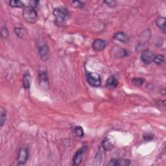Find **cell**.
Listing matches in <instances>:
<instances>
[{"instance_id":"obj_1","label":"cell","mask_w":166,"mask_h":166,"mask_svg":"<svg viewBox=\"0 0 166 166\" xmlns=\"http://www.w3.org/2000/svg\"><path fill=\"white\" fill-rule=\"evenodd\" d=\"M22 15L23 19L29 23H33L37 21V13L34 8L29 5H27L24 7Z\"/></svg>"},{"instance_id":"obj_2","label":"cell","mask_w":166,"mask_h":166,"mask_svg":"<svg viewBox=\"0 0 166 166\" xmlns=\"http://www.w3.org/2000/svg\"><path fill=\"white\" fill-rule=\"evenodd\" d=\"M53 16L55 17V22L58 25H62L67 18V9L64 7H60L55 8L53 10Z\"/></svg>"},{"instance_id":"obj_3","label":"cell","mask_w":166,"mask_h":166,"mask_svg":"<svg viewBox=\"0 0 166 166\" xmlns=\"http://www.w3.org/2000/svg\"><path fill=\"white\" fill-rule=\"evenodd\" d=\"M87 150V146L84 145L77 151L72 160L73 165H79L81 164L83 159V156Z\"/></svg>"},{"instance_id":"obj_4","label":"cell","mask_w":166,"mask_h":166,"mask_svg":"<svg viewBox=\"0 0 166 166\" xmlns=\"http://www.w3.org/2000/svg\"><path fill=\"white\" fill-rule=\"evenodd\" d=\"M87 80L89 84L94 87H99L101 84V80L100 76L95 73H88Z\"/></svg>"},{"instance_id":"obj_5","label":"cell","mask_w":166,"mask_h":166,"mask_svg":"<svg viewBox=\"0 0 166 166\" xmlns=\"http://www.w3.org/2000/svg\"><path fill=\"white\" fill-rule=\"evenodd\" d=\"M29 157V151L27 147H22L18 152L17 162L18 165H23L25 164Z\"/></svg>"},{"instance_id":"obj_6","label":"cell","mask_w":166,"mask_h":166,"mask_svg":"<svg viewBox=\"0 0 166 166\" xmlns=\"http://www.w3.org/2000/svg\"><path fill=\"white\" fill-rule=\"evenodd\" d=\"M38 80H39V84L40 88L44 90H46L49 88V80L47 73L45 71H41L39 73L38 75Z\"/></svg>"},{"instance_id":"obj_7","label":"cell","mask_w":166,"mask_h":166,"mask_svg":"<svg viewBox=\"0 0 166 166\" xmlns=\"http://www.w3.org/2000/svg\"><path fill=\"white\" fill-rule=\"evenodd\" d=\"M131 164L130 160L123 158H112L108 163L110 166H127Z\"/></svg>"},{"instance_id":"obj_8","label":"cell","mask_w":166,"mask_h":166,"mask_svg":"<svg viewBox=\"0 0 166 166\" xmlns=\"http://www.w3.org/2000/svg\"><path fill=\"white\" fill-rule=\"evenodd\" d=\"M154 57H155V55L149 50H144L141 55V59L145 64H151L153 61Z\"/></svg>"},{"instance_id":"obj_9","label":"cell","mask_w":166,"mask_h":166,"mask_svg":"<svg viewBox=\"0 0 166 166\" xmlns=\"http://www.w3.org/2000/svg\"><path fill=\"white\" fill-rule=\"evenodd\" d=\"M106 42L101 39H96L94 41L92 47L95 51H101L106 47Z\"/></svg>"},{"instance_id":"obj_10","label":"cell","mask_w":166,"mask_h":166,"mask_svg":"<svg viewBox=\"0 0 166 166\" xmlns=\"http://www.w3.org/2000/svg\"><path fill=\"white\" fill-rule=\"evenodd\" d=\"M114 145V140L110 137H107L103 141L102 148L105 151H110Z\"/></svg>"},{"instance_id":"obj_11","label":"cell","mask_w":166,"mask_h":166,"mask_svg":"<svg viewBox=\"0 0 166 166\" xmlns=\"http://www.w3.org/2000/svg\"><path fill=\"white\" fill-rule=\"evenodd\" d=\"M39 53L40 55L41 59L44 60L46 61L49 58V48L46 44L42 45L39 47Z\"/></svg>"},{"instance_id":"obj_12","label":"cell","mask_w":166,"mask_h":166,"mask_svg":"<svg viewBox=\"0 0 166 166\" xmlns=\"http://www.w3.org/2000/svg\"><path fill=\"white\" fill-rule=\"evenodd\" d=\"M114 38L121 43H127L128 42V36L123 32H118L114 34Z\"/></svg>"},{"instance_id":"obj_13","label":"cell","mask_w":166,"mask_h":166,"mask_svg":"<svg viewBox=\"0 0 166 166\" xmlns=\"http://www.w3.org/2000/svg\"><path fill=\"white\" fill-rule=\"evenodd\" d=\"M106 85L107 87L108 88H115L117 87H118V79H116V77L115 76H110L107 81L106 83Z\"/></svg>"},{"instance_id":"obj_14","label":"cell","mask_w":166,"mask_h":166,"mask_svg":"<svg viewBox=\"0 0 166 166\" xmlns=\"http://www.w3.org/2000/svg\"><path fill=\"white\" fill-rule=\"evenodd\" d=\"M165 18L164 17H159L156 20V24L157 27L160 29L164 33L166 31L165 29Z\"/></svg>"},{"instance_id":"obj_15","label":"cell","mask_w":166,"mask_h":166,"mask_svg":"<svg viewBox=\"0 0 166 166\" xmlns=\"http://www.w3.org/2000/svg\"><path fill=\"white\" fill-rule=\"evenodd\" d=\"M30 80L31 77L29 74V73L27 72L24 74L23 79V88L25 89H29L30 87Z\"/></svg>"},{"instance_id":"obj_16","label":"cell","mask_w":166,"mask_h":166,"mask_svg":"<svg viewBox=\"0 0 166 166\" xmlns=\"http://www.w3.org/2000/svg\"><path fill=\"white\" fill-rule=\"evenodd\" d=\"M113 50H114L115 53L114 55L116 57L118 58H121V57H124L127 55V51L126 50H123V49H121L118 47H115L114 48Z\"/></svg>"},{"instance_id":"obj_17","label":"cell","mask_w":166,"mask_h":166,"mask_svg":"<svg viewBox=\"0 0 166 166\" xmlns=\"http://www.w3.org/2000/svg\"><path fill=\"white\" fill-rule=\"evenodd\" d=\"M9 5L11 7L14 8H22L23 7H26L23 2L18 1V0H12V1L9 2Z\"/></svg>"},{"instance_id":"obj_18","label":"cell","mask_w":166,"mask_h":166,"mask_svg":"<svg viewBox=\"0 0 166 166\" xmlns=\"http://www.w3.org/2000/svg\"><path fill=\"white\" fill-rule=\"evenodd\" d=\"M165 61V57L163 55L159 54L155 55V57L153 59V62L158 65L162 64Z\"/></svg>"},{"instance_id":"obj_19","label":"cell","mask_w":166,"mask_h":166,"mask_svg":"<svg viewBox=\"0 0 166 166\" xmlns=\"http://www.w3.org/2000/svg\"><path fill=\"white\" fill-rule=\"evenodd\" d=\"M73 134H74L77 137L81 138L84 136V131L83 128L81 126H76L73 128Z\"/></svg>"},{"instance_id":"obj_20","label":"cell","mask_w":166,"mask_h":166,"mask_svg":"<svg viewBox=\"0 0 166 166\" xmlns=\"http://www.w3.org/2000/svg\"><path fill=\"white\" fill-rule=\"evenodd\" d=\"M0 125L2 127L4 124V123L6 120V117H7V112L6 110L2 107L1 108V112H0Z\"/></svg>"},{"instance_id":"obj_21","label":"cell","mask_w":166,"mask_h":166,"mask_svg":"<svg viewBox=\"0 0 166 166\" xmlns=\"http://www.w3.org/2000/svg\"><path fill=\"white\" fill-rule=\"evenodd\" d=\"M145 82V80L141 77H136L132 79V83L136 87H140Z\"/></svg>"},{"instance_id":"obj_22","label":"cell","mask_w":166,"mask_h":166,"mask_svg":"<svg viewBox=\"0 0 166 166\" xmlns=\"http://www.w3.org/2000/svg\"><path fill=\"white\" fill-rule=\"evenodd\" d=\"M14 33L18 37L22 38L24 35V30L23 28L21 27H16L14 29Z\"/></svg>"},{"instance_id":"obj_23","label":"cell","mask_w":166,"mask_h":166,"mask_svg":"<svg viewBox=\"0 0 166 166\" xmlns=\"http://www.w3.org/2000/svg\"><path fill=\"white\" fill-rule=\"evenodd\" d=\"M2 36L5 39H7L9 36V31L8 29L6 26H3L2 28Z\"/></svg>"},{"instance_id":"obj_24","label":"cell","mask_w":166,"mask_h":166,"mask_svg":"<svg viewBox=\"0 0 166 166\" xmlns=\"http://www.w3.org/2000/svg\"><path fill=\"white\" fill-rule=\"evenodd\" d=\"M154 139V135L150 133H146L144 135V140L146 141H151Z\"/></svg>"},{"instance_id":"obj_25","label":"cell","mask_w":166,"mask_h":166,"mask_svg":"<svg viewBox=\"0 0 166 166\" xmlns=\"http://www.w3.org/2000/svg\"><path fill=\"white\" fill-rule=\"evenodd\" d=\"M104 2L105 3L110 7H114L117 5V2L112 1V0H109V1H104Z\"/></svg>"},{"instance_id":"obj_26","label":"cell","mask_w":166,"mask_h":166,"mask_svg":"<svg viewBox=\"0 0 166 166\" xmlns=\"http://www.w3.org/2000/svg\"><path fill=\"white\" fill-rule=\"evenodd\" d=\"M73 5L75 7H83L84 4L79 1H76V2H73Z\"/></svg>"}]
</instances>
